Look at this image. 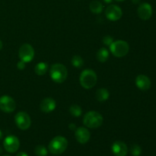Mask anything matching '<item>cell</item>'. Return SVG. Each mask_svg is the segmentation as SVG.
Returning a JSON list of instances; mask_svg holds the SVG:
<instances>
[{
    "mask_svg": "<svg viewBox=\"0 0 156 156\" xmlns=\"http://www.w3.org/2000/svg\"><path fill=\"white\" fill-rule=\"evenodd\" d=\"M68 140L62 136H57L52 139L48 145L49 152L53 155H60L66 150Z\"/></svg>",
    "mask_w": 156,
    "mask_h": 156,
    "instance_id": "6da1fadb",
    "label": "cell"
},
{
    "mask_svg": "<svg viewBox=\"0 0 156 156\" xmlns=\"http://www.w3.org/2000/svg\"><path fill=\"white\" fill-rule=\"evenodd\" d=\"M50 76L52 80L56 83H62L68 76L66 67L61 63L53 64L50 69Z\"/></svg>",
    "mask_w": 156,
    "mask_h": 156,
    "instance_id": "7a4b0ae2",
    "label": "cell"
},
{
    "mask_svg": "<svg viewBox=\"0 0 156 156\" xmlns=\"http://www.w3.org/2000/svg\"><path fill=\"white\" fill-rule=\"evenodd\" d=\"M104 121V118L100 113L97 111H88L83 117V123L90 129H97L100 127Z\"/></svg>",
    "mask_w": 156,
    "mask_h": 156,
    "instance_id": "3957f363",
    "label": "cell"
},
{
    "mask_svg": "<svg viewBox=\"0 0 156 156\" xmlns=\"http://www.w3.org/2000/svg\"><path fill=\"white\" fill-rule=\"evenodd\" d=\"M98 76L95 72L90 69H87L82 71L79 77L81 85L85 89H91L96 85Z\"/></svg>",
    "mask_w": 156,
    "mask_h": 156,
    "instance_id": "277c9868",
    "label": "cell"
},
{
    "mask_svg": "<svg viewBox=\"0 0 156 156\" xmlns=\"http://www.w3.org/2000/svg\"><path fill=\"white\" fill-rule=\"evenodd\" d=\"M110 50L116 57H123L129 53V46L126 41L118 40L111 44L110 46Z\"/></svg>",
    "mask_w": 156,
    "mask_h": 156,
    "instance_id": "5b68a950",
    "label": "cell"
},
{
    "mask_svg": "<svg viewBox=\"0 0 156 156\" xmlns=\"http://www.w3.org/2000/svg\"><path fill=\"white\" fill-rule=\"evenodd\" d=\"M35 52L33 47L29 44H24L20 47L18 56L20 59L24 62H31L34 57Z\"/></svg>",
    "mask_w": 156,
    "mask_h": 156,
    "instance_id": "8992f818",
    "label": "cell"
},
{
    "mask_svg": "<svg viewBox=\"0 0 156 156\" xmlns=\"http://www.w3.org/2000/svg\"><path fill=\"white\" fill-rule=\"evenodd\" d=\"M15 122L16 126L21 130H26L29 129L31 125L30 116L24 111H20L15 116Z\"/></svg>",
    "mask_w": 156,
    "mask_h": 156,
    "instance_id": "52a82bcc",
    "label": "cell"
},
{
    "mask_svg": "<svg viewBox=\"0 0 156 156\" xmlns=\"http://www.w3.org/2000/svg\"><path fill=\"white\" fill-rule=\"evenodd\" d=\"M3 146L6 152L9 153H15L19 149L20 141L15 136H8L3 142Z\"/></svg>",
    "mask_w": 156,
    "mask_h": 156,
    "instance_id": "ba28073f",
    "label": "cell"
},
{
    "mask_svg": "<svg viewBox=\"0 0 156 156\" xmlns=\"http://www.w3.org/2000/svg\"><path fill=\"white\" fill-rule=\"evenodd\" d=\"M16 108V103L12 97L3 95L0 98V110L5 113H12Z\"/></svg>",
    "mask_w": 156,
    "mask_h": 156,
    "instance_id": "9c48e42d",
    "label": "cell"
},
{
    "mask_svg": "<svg viewBox=\"0 0 156 156\" xmlns=\"http://www.w3.org/2000/svg\"><path fill=\"white\" fill-rule=\"evenodd\" d=\"M105 15L110 21H117L121 18L123 12L119 6L116 5H110L105 10Z\"/></svg>",
    "mask_w": 156,
    "mask_h": 156,
    "instance_id": "30bf717a",
    "label": "cell"
},
{
    "mask_svg": "<svg viewBox=\"0 0 156 156\" xmlns=\"http://www.w3.org/2000/svg\"><path fill=\"white\" fill-rule=\"evenodd\" d=\"M75 136H76L78 143H79L80 144H85L89 141L90 138H91V134L87 128L81 126V127L76 128Z\"/></svg>",
    "mask_w": 156,
    "mask_h": 156,
    "instance_id": "8fae6325",
    "label": "cell"
},
{
    "mask_svg": "<svg viewBox=\"0 0 156 156\" xmlns=\"http://www.w3.org/2000/svg\"><path fill=\"white\" fill-rule=\"evenodd\" d=\"M137 14L142 20H149L152 15V8L149 3H142L137 9Z\"/></svg>",
    "mask_w": 156,
    "mask_h": 156,
    "instance_id": "7c38bea8",
    "label": "cell"
},
{
    "mask_svg": "<svg viewBox=\"0 0 156 156\" xmlns=\"http://www.w3.org/2000/svg\"><path fill=\"white\" fill-rule=\"evenodd\" d=\"M111 151L114 156H126L128 153V148L123 142L116 141L111 146Z\"/></svg>",
    "mask_w": 156,
    "mask_h": 156,
    "instance_id": "4fadbf2b",
    "label": "cell"
},
{
    "mask_svg": "<svg viewBox=\"0 0 156 156\" xmlns=\"http://www.w3.org/2000/svg\"><path fill=\"white\" fill-rule=\"evenodd\" d=\"M56 103L54 99L51 98H46L40 104V108L42 112L48 114L56 109Z\"/></svg>",
    "mask_w": 156,
    "mask_h": 156,
    "instance_id": "5bb4252c",
    "label": "cell"
},
{
    "mask_svg": "<svg viewBox=\"0 0 156 156\" xmlns=\"http://www.w3.org/2000/svg\"><path fill=\"white\" fill-rule=\"evenodd\" d=\"M136 85L139 89L147 91L151 87V81L148 76L145 75H139L136 79Z\"/></svg>",
    "mask_w": 156,
    "mask_h": 156,
    "instance_id": "9a60e30c",
    "label": "cell"
},
{
    "mask_svg": "<svg viewBox=\"0 0 156 156\" xmlns=\"http://www.w3.org/2000/svg\"><path fill=\"white\" fill-rule=\"evenodd\" d=\"M110 93L108 91V89L105 88H99L97 90L95 93V98L97 99V101H98L99 102H105L109 98Z\"/></svg>",
    "mask_w": 156,
    "mask_h": 156,
    "instance_id": "2e32d148",
    "label": "cell"
},
{
    "mask_svg": "<svg viewBox=\"0 0 156 156\" xmlns=\"http://www.w3.org/2000/svg\"><path fill=\"white\" fill-rule=\"evenodd\" d=\"M48 70V64L47 62H41L34 67V72L37 76H44Z\"/></svg>",
    "mask_w": 156,
    "mask_h": 156,
    "instance_id": "e0dca14e",
    "label": "cell"
},
{
    "mask_svg": "<svg viewBox=\"0 0 156 156\" xmlns=\"http://www.w3.org/2000/svg\"><path fill=\"white\" fill-rule=\"evenodd\" d=\"M96 58L101 62H106L109 58V51L105 47H101L98 51L97 54H96Z\"/></svg>",
    "mask_w": 156,
    "mask_h": 156,
    "instance_id": "ac0fdd59",
    "label": "cell"
},
{
    "mask_svg": "<svg viewBox=\"0 0 156 156\" xmlns=\"http://www.w3.org/2000/svg\"><path fill=\"white\" fill-rule=\"evenodd\" d=\"M89 9L92 13L100 14L103 11L104 6L102 3L99 1H92L89 5Z\"/></svg>",
    "mask_w": 156,
    "mask_h": 156,
    "instance_id": "d6986e66",
    "label": "cell"
},
{
    "mask_svg": "<svg viewBox=\"0 0 156 156\" xmlns=\"http://www.w3.org/2000/svg\"><path fill=\"white\" fill-rule=\"evenodd\" d=\"M69 113L73 117H80L82 114V110L79 105H73L69 108Z\"/></svg>",
    "mask_w": 156,
    "mask_h": 156,
    "instance_id": "ffe728a7",
    "label": "cell"
},
{
    "mask_svg": "<svg viewBox=\"0 0 156 156\" xmlns=\"http://www.w3.org/2000/svg\"><path fill=\"white\" fill-rule=\"evenodd\" d=\"M48 151L47 149L43 145H38L34 149V154L37 156H47Z\"/></svg>",
    "mask_w": 156,
    "mask_h": 156,
    "instance_id": "44dd1931",
    "label": "cell"
},
{
    "mask_svg": "<svg viewBox=\"0 0 156 156\" xmlns=\"http://www.w3.org/2000/svg\"><path fill=\"white\" fill-rule=\"evenodd\" d=\"M71 62L73 66L76 67V68H81L83 66L84 60L82 59V57H81L80 56L76 55V56H74L72 58Z\"/></svg>",
    "mask_w": 156,
    "mask_h": 156,
    "instance_id": "7402d4cb",
    "label": "cell"
},
{
    "mask_svg": "<svg viewBox=\"0 0 156 156\" xmlns=\"http://www.w3.org/2000/svg\"><path fill=\"white\" fill-rule=\"evenodd\" d=\"M130 153L133 156H140L142 153L141 147L139 145H133L130 148Z\"/></svg>",
    "mask_w": 156,
    "mask_h": 156,
    "instance_id": "603a6c76",
    "label": "cell"
},
{
    "mask_svg": "<svg viewBox=\"0 0 156 156\" xmlns=\"http://www.w3.org/2000/svg\"><path fill=\"white\" fill-rule=\"evenodd\" d=\"M113 42H114V39H113L112 37H111L110 35H107V36L103 37V43L105 45L109 46L110 47Z\"/></svg>",
    "mask_w": 156,
    "mask_h": 156,
    "instance_id": "cb8c5ba5",
    "label": "cell"
},
{
    "mask_svg": "<svg viewBox=\"0 0 156 156\" xmlns=\"http://www.w3.org/2000/svg\"><path fill=\"white\" fill-rule=\"evenodd\" d=\"M25 63L26 62H23V61L20 60L19 62H18V64H17V68L18 69L20 70H23L25 69Z\"/></svg>",
    "mask_w": 156,
    "mask_h": 156,
    "instance_id": "d4e9b609",
    "label": "cell"
},
{
    "mask_svg": "<svg viewBox=\"0 0 156 156\" xmlns=\"http://www.w3.org/2000/svg\"><path fill=\"white\" fill-rule=\"evenodd\" d=\"M69 127L70 129H72V130H74V129H76V126L75 123H70L69 125Z\"/></svg>",
    "mask_w": 156,
    "mask_h": 156,
    "instance_id": "484cf974",
    "label": "cell"
},
{
    "mask_svg": "<svg viewBox=\"0 0 156 156\" xmlns=\"http://www.w3.org/2000/svg\"><path fill=\"white\" fill-rule=\"evenodd\" d=\"M16 156H28V155H27V154L26 153V152H18V154H17Z\"/></svg>",
    "mask_w": 156,
    "mask_h": 156,
    "instance_id": "4316f807",
    "label": "cell"
},
{
    "mask_svg": "<svg viewBox=\"0 0 156 156\" xmlns=\"http://www.w3.org/2000/svg\"><path fill=\"white\" fill-rule=\"evenodd\" d=\"M131 1H132V2L134 3V4H139L141 0H131Z\"/></svg>",
    "mask_w": 156,
    "mask_h": 156,
    "instance_id": "83f0119b",
    "label": "cell"
},
{
    "mask_svg": "<svg viewBox=\"0 0 156 156\" xmlns=\"http://www.w3.org/2000/svg\"><path fill=\"white\" fill-rule=\"evenodd\" d=\"M105 3H111L112 2V0H103Z\"/></svg>",
    "mask_w": 156,
    "mask_h": 156,
    "instance_id": "f1b7e54d",
    "label": "cell"
},
{
    "mask_svg": "<svg viewBox=\"0 0 156 156\" xmlns=\"http://www.w3.org/2000/svg\"><path fill=\"white\" fill-rule=\"evenodd\" d=\"M2 41L0 40V50H2Z\"/></svg>",
    "mask_w": 156,
    "mask_h": 156,
    "instance_id": "f546056e",
    "label": "cell"
},
{
    "mask_svg": "<svg viewBox=\"0 0 156 156\" xmlns=\"http://www.w3.org/2000/svg\"><path fill=\"white\" fill-rule=\"evenodd\" d=\"M2 138V131L0 130V140H1Z\"/></svg>",
    "mask_w": 156,
    "mask_h": 156,
    "instance_id": "4dcf8cb0",
    "label": "cell"
},
{
    "mask_svg": "<svg viewBox=\"0 0 156 156\" xmlns=\"http://www.w3.org/2000/svg\"><path fill=\"white\" fill-rule=\"evenodd\" d=\"M2 153V147L0 146V155H1Z\"/></svg>",
    "mask_w": 156,
    "mask_h": 156,
    "instance_id": "1f68e13d",
    "label": "cell"
},
{
    "mask_svg": "<svg viewBox=\"0 0 156 156\" xmlns=\"http://www.w3.org/2000/svg\"><path fill=\"white\" fill-rule=\"evenodd\" d=\"M116 1H117V2H123V1H125V0H116Z\"/></svg>",
    "mask_w": 156,
    "mask_h": 156,
    "instance_id": "d6a6232c",
    "label": "cell"
},
{
    "mask_svg": "<svg viewBox=\"0 0 156 156\" xmlns=\"http://www.w3.org/2000/svg\"><path fill=\"white\" fill-rule=\"evenodd\" d=\"M2 156H10V155H2Z\"/></svg>",
    "mask_w": 156,
    "mask_h": 156,
    "instance_id": "836d02e7",
    "label": "cell"
}]
</instances>
